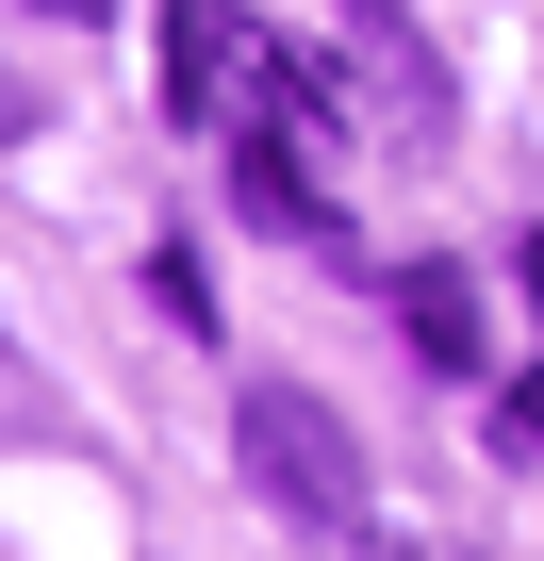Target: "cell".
Masks as SVG:
<instances>
[{
  "mask_svg": "<svg viewBox=\"0 0 544 561\" xmlns=\"http://www.w3.org/2000/svg\"><path fill=\"white\" fill-rule=\"evenodd\" d=\"M396 314H413V347H429L445 380H478V280H462V264H396Z\"/></svg>",
  "mask_w": 544,
  "mask_h": 561,
  "instance_id": "obj_3",
  "label": "cell"
},
{
  "mask_svg": "<svg viewBox=\"0 0 544 561\" xmlns=\"http://www.w3.org/2000/svg\"><path fill=\"white\" fill-rule=\"evenodd\" d=\"M34 18H100V0H34Z\"/></svg>",
  "mask_w": 544,
  "mask_h": 561,
  "instance_id": "obj_6",
  "label": "cell"
},
{
  "mask_svg": "<svg viewBox=\"0 0 544 561\" xmlns=\"http://www.w3.org/2000/svg\"><path fill=\"white\" fill-rule=\"evenodd\" d=\"M495 446H511V462H544V364H528V380L495 397Z\"/></svg>",
  "mask_w": 544,
  "mask_h": 561,
  "instance_id": "obj_5",
  "label": "cell"
},
{
  "mask_svg": "<svg viewBox=\"0 0 544 561\" xmlns=\"http://www.w3.org/2000/svg\"><path fill=\"white\" fill-rule=\"evenodd\" d=\"M347 18H363V50H380V67H396V133H413V149H429V133H445V83H429V67H413V34H396V0H347Z\"/></svg>",
  "mask_w": 544,
  "mask_h": 561,
  "instance_id": "obj_4",
  "label": "cell"
},
{
  "mask_svg": "<svg viewBox=\"0 0 544 561\" xmlns=\"http://www.w3.org/2000/svg\"><path fill=\"white\" fill-rule=\"evenodd\" d=\"M264 67H281V50H264L231 0H165V116H182V133H231V100H247Z\"/></svg>",
  "mask_w": 544,
  "mask_h": 561,
  "instance_id": "obj_2",
  "label": "cell"
},
{
  "mask_svg": "<svg viewBox=\"0 0 544 561\" xmlns=\"http://www.w3.org/2000/svg\"><path fill=\"white\" fill-rule=\"evenodd\" d=\"M231 462H247V495L281 512L298 545H363V430L331 413V397H298V380H247L231 397Z\"/></svg>",
  "mask_w": 544,
  "mask_h": 561,
  "instance_id": "obj_1",
  "label": "cell"
}]
</instances>
